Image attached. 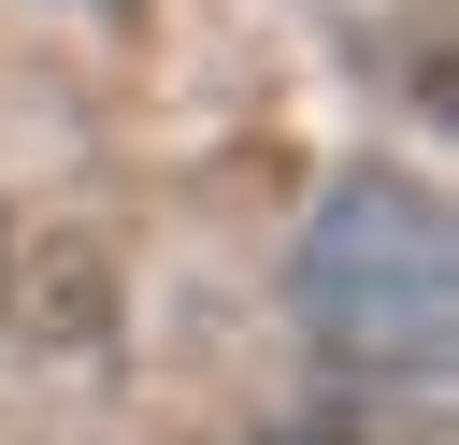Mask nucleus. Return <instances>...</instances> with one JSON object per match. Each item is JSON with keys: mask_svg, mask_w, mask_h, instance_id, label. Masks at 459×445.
Segmentation results:
<instances>
[{"mask_svg": "<svg viewBox=\"0 0 459 445\" xmlns=\"http://www.w3.org/2000/svg\"><path fill=\"white\" fill-rule=\"evenodd\" d=\"M287 287L344 373H445V345H459V230L416 172H344L316 201Z\"/></svg>", "mask_w": 459, "mask_h": 445, "instance_id": "f257e3e1", "label": "nucleus"}, {"mask_svg": "<svg viewBox=\"0 0 459 445\" xmlns=\"http://www.w3.org/2000/svg\"><path fill=\"white\" fill-rule=\"evenodd\" d=\"M287 445H359V431H287Z\"/></svg>", "mask_w": 459, "mask_h": 445, "instance_id": "f03ea898", "label": "nucleus"}]
</instances>
